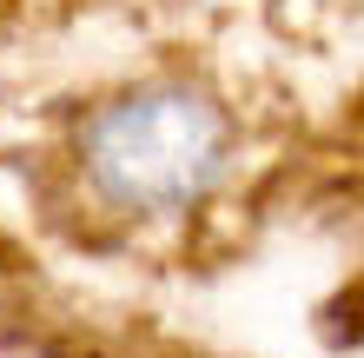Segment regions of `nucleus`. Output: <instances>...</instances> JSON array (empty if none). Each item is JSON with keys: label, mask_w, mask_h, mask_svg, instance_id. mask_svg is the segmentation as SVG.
<instances>
[{"label": "nucleus", "mask_w": 364, "mask_h": 358, "mask_svg": "<svg viewBox=\"0 0 364 358\" xmlns=\"http://www.w3.org/2000/svg\"><path fill=\"white\" fill-rule=\"evenodd\" d=\"M239 166V120L225 93L186 67H159L93 93L67 126L60 173L100 233L186 226L225 193Z\"/></svg>", "instance_id": "obj_1"}]
</instances>
